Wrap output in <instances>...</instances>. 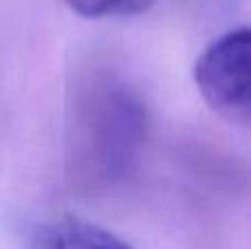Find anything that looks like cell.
I'll return each instance as SVG.
<instances>
[{"instance_id": "obj_1", "label": "cell", "mask_w": 251, "mask_h": 249, "mask_svg": "<svg viewBox=\"0 0 251 249\" xmlns=\"http://www.w3.org/2000/svg\"><path fill=\"white\" fill-rule=\"evenodd\" d=\"M148 117L139 97L122 82L100 77L75 100L69 124V168L73 181L106 188L124 179L146 137Z\"/></svg>"}, {"instance_id": "obj_2", "label": "cell", "mask_w": 251, "mask_h": 249, "mask_svg": "<svg viewBox=\"0 0 251 249\" xmlns=\"http://www.w3.org/2000/svg\"><path fill=\"white\" fill-rule=\"evenodd\" d=\"M194 82L209 108L234 124L251 117V31L234 29L199 55Z\"/></svg>"}, {"instance_id": "obj_3", "label": "cell", "mask_w": 251, "mask_h": 249, "mask_svg": "<svg viewBox=\"0 0 251 249\" xmlns=\"http://www.w3.org/2000/svg\"><path fill=\"white\" fill-rule=\"evenodd\" d=\"M33 249H134L132 245L91 221L60 216L38 223L31 229Z\"/></svg>"}, {"instance_id": "obj_4", "label": "cell", "mask_w": 251, "mask_h": 249, "mask_svg": "<svg viewBox=\"0 0 251 249\" xmlns=\"http://www.w3.org/2000/svg\"><path fill=\"white\" fill-rule=\"evenodd\" d=\"M66 2L84 18H122L148 11L154 0H66Z\"/></svg>"}]
</instances>
